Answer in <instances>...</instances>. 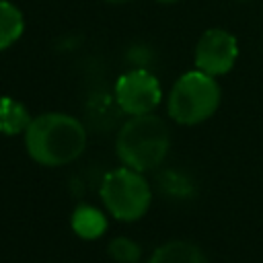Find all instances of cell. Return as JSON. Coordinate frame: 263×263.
<instances>
[{
	"label": "cell",
	"mask_w": 263,
	"mask_h": 263,
	"mask_svg": "<svg viewBox=\"0 0 263 263\" xmlns=\"http://www.w3.org/2000/svg\"><path fill=\"white\" fill-rule=\"evenodd\" d=\"M72 230L86 240L99 238L107 230V218L92 205H78L72 214Z\"/></svg>",
	"instance_id": "8"
},
{
	"label": "cell",
	"mask_w": 263,
	"mask_h": 263,
	"mask_svg": "<svg viewBox=\"0 0 263 263\" xmlns=\"http://www.w3.org/2000/svg\"><path fill=\"white\" fill-rule=\"evenodd\" d=\"M101 199L113 218L134 222L148 212L152 189L142 173L121 166L105 175L101 183Z\"/></svg>",
	"instance_id": "4"
},
{
	"label": "cell",
	"mask_w": 263,
	"mask_h": 263,
	"mask_svg": "<svg viewBox=\"0 0 263 263\" xmlns=\"http://www.w3.org/2000/svg\"><path fill=\"white\" fill-rule=\"evenodd\" d=\"M162 99L158 78L148 70H132L117 78L115 101L127 115H146L156 109Z\"/></svg>",
	"instance_id": "5"
},
{
	"label": "cell",
	"mask_w": 263,
	"mask_h": 263,
	"mask_svg": "<svg viewBox=\"0 0 263 263\" xmlns=\"http://www.w3.org/2000/svg\"><path fill=\"white\" fill-rule=\"evenodd\" d=\"M238 58V43L226 29H208L195 45V70L210 76H222L232 70Z\"/></svg>",
	"instance_id": "6"
},
{
	"label": "cell",
	"mask_w": 263,
	"mask_h": 263,
	"mask_svg": "<svg viewBox=\"0 0 263 263\" xmlns=\"http://www.w3.org/2000/svg\"><path fill=\"white\" fill-rule=\"evenodd\" d=\"M105 2H111V4H125V2H132V0H105Z\"/></svg>",
	"instance_id": "12"
},
{
	"label": "cell",
	"mask_w": 263,
	"mask_h": 263,
	"mask_svg": "<svg viewBox=\"0 0 263 263\" xmlns=\"http://www.w3.org/2000/svg\"><path fill=\"white\" fill-rule=\"evenodd\" d=\"M220 97V84L214 76L199 70L185 72L171 88L168 115L181 125H197L216 113Z\"/></svg>",
	"instance_id": "3"
},
{
	"label": "cell",
	"mask_w": 263,
	"mask_h": 263,
	"mask_svg": "<svg viewBox=\"0 0 263 263\" xmlns=\"http://www.w3.org/2000/svg\"><path fill=\"white\" fill-rule=\"evenodd\" d=\"M25 148L37 164L64 166L84 152L86 129L68 113H41L25 129Z\"/></svg>",
	"instance_id": "1"
},
{
	"label": "cell",
	"mask_w": 263,
	"mask_h": 263,
	"mask_svg": "<svg viewBox=\"0 0 263 263\" xmlns=\"http://www.w3.org/2000/svg\"><path fill=\"white\" fill-rule=\"evenodd\" d=\"M158 2H162V4H173V2H179V0H158Z\"/></svg>",
	"instance_id": "13"
},
{
	"label": "cell",
	"mask_w": 263,
	"mask_h": 263,
	"mask_svg": "<svg viewBox=\"0 0 263 263\" xmlns=\"http://www.w3.org/2000/svg\"><path fill=\"white\" fill-rule=\"evenodd\" d=\"M171 148L166 123L154 113L129 115L115 138V152L123 166L146 173L162 164Z\"/></svg>",
	"instance_id": "2"
},
{
	"label": "cell",
	"mask_w": 263,
	"mask_h": 263,
	"mask_svg": "<svg viewBox=\"0 0 263 263\" xmlns=\"http://www.w3.org/2000/svg\"><path fill=\"white\" fill-rule=\"evenodd\" d=\"M109 255L117 263H138L142 255V247L132 238L117 236L115 240L109 242Z\"/></svg>",
	"instance_id": "11"
},
{
	"label": "cell",
	"mask_w": 263,
	"mask_h": 263,
	"mask_svg": "<svg viewBox=\"0 0 263 263\" xmlns=\"http://www.w3.org/2000/svg\"><path fill=\"white\" fill-rule=\"evenodd\" d=\"M25 31L23 12L8 0H0V51L8 49Z\"/></svg>",
	"instance_id": "10"
},
{
	"label": "cell",
	"mask_w": 263,
	"mask_h": 263,
	"mask_svg": "<svg viewBox=\"0 0 263 263\" xmlns=\"http://www.w3.org/2000/svg\"><path fill=\"white\" fill-rule=\"evenodd\" d=\"M31 123L29 111L23 103L12 97H0V134L16 136L23 134Z\"/></svg>",
	"instance_id": "9"
},
{
	"label": "cell",
	"mask_w": 263,
	"mask_h": 263,
	"mask_svg": "<svg viewBox=\"0 0 263 263\" xmlns=\"http://www.w3.org/2000/svg\"><path fill=\"white\" fill-rule=\"evenodd\" d=\"M148 263H208L199 247L187 240H168L160 245Z\"/></svg>",
	"instance_id": "7"
}]
</instances>
